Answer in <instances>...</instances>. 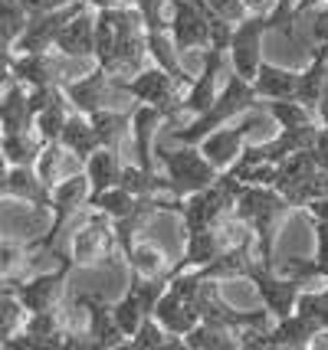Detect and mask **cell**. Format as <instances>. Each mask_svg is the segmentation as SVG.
I'll return each instance as SVG.
<instances>
[{"mask_svg": "<svg viewBox=\"0 0 328 350\" xmlns=\"http://www.w3.org/2000/svg\"><path fill=\"white\" fill-rule=\"evenodd\" d=\"M296 206L282 197L276 187L266 183H243L236 193V210L234 216L243 219L250 232L256 236V259L276 262V239H279V226L286 223V216Z\"/></svg>", "mask_w": 328, "mask_h": 350, "instance_id": "6da1fadb", "label": "cell"}, {"mask_svg": "<svg viewBox=\"0 0 328 350\" xmlns=\"http://www.w3.org/2000/svg\"><path fill=\"white\" fill-rule=\"evenodd\" d=\"M260 105H263V102H260V95H256V89H253V82H247L243 76H236V72L227 69L223 89H220L217 102L207 108L203 115L190 118L188 124L171 128V141L174 144H201L210 131H217V128H223V124L243 118L247 111H253V108H260Z\"/></svg>", "mask_w": 328, "mask_h": 350, "instance_id": "7a4b0ae2", "label": "cell"}, {"mask_svg": "<svg viewBox=\"0 0 328 350\" xmlns=\"http://www.w3.org/2000/svg\"><path fill=\"white\" fill-rule=\"evenodd\" d=\"M240 187H243V180L234 177L230 170H223L210 187H203V190L190 193V197H177V203H174V216H181L184 232L220 226L223 219L234 216Z\"/></svg>", "mask_w": 328, "mask_h": 350, "instance_id": "3957f363", "label": "cell"}, {"mask_svg": "<svg viewBox=\"0 0 328 350\" xmlns=\"http://www.w3.org/2000/svg\"><path fill=\"white\" fill-rule=\"evenodd\" d=\"M157 167L168 177L171 197H190L220 177V170L203 157L197 144H177L168 151H157Z\"/></svg>", "mask_w": 328, "mask_h": 350, "instance_id": "277c9868", "label": "cell"}, {"mask_svg": "<svg viewBox=\"0 0 328 350\" xmlns=\"http://www.w3.org/2000/svg\"><path fill=\"white\" fill-rule=\"evenodd\" d=\"M243 278L256 288L260 305L273 314V321L292 314V311H296L299 295L312 285V282H302V278H296V275L279 272V269H276V262H263V259H253Z\"/></svg>", "mask_w": 328, "mask_h": 350, "instance_id": "5b68a950", "label": "cell"}, {"mask_svg": "<svg viewBox=\"0 0 328 350\" xmlns=\"http://www.w3.org/2000/svg\"><path fill=\"white\" fill-rule=\"evenodd\" d=\"M66 98H69V105L82 111V115H92L99 108H131V95L125 92L122 85V79L112 76L109 69H102L99 62H95L89 72H82L79 79L73 82H66L63 85Z\"/></svg>", "mask_w": 328, "mask_h": 350, "instance_id": "8992f818", "label": "cell"}, {"mask_svg": "<svg viewBox=\"0 0 328 350\" xmlns=\"http://www.w3.org/2000/svg\"><path fill=\"white\" fill-rule=\"evenodd\" d=\"M89 200H92V183L86 177V170H79V174L56 183L49 190V229L36 239V249H47V252L53 249L56 252V239L63 236V229L79 213L89 210Z\"/></svg>", "mask_w": 328, "mask_h": 350, "instance_id": "52a82bcc", "label": "cell"}, {"mask_svg": "<svg viewBox=\"0 0 328 350\" xmlns=\"http://www.w3.org/2000/svg\"><path fill=\"white\" fill-rule=\"evenodd\" d=\"M118 252V236H115V223L102 210L89 206L86 210V223L73 232L69 239V259L76 269H99L105 265ZM122 256V252H118Z\"/></svg>", "mask_w": 328, "mask_h": 350, "instance_id": "ba28073f", "label": "cell"}, {"mask_svg": "<svg viewBox=\"0 0 328 350\" xmlns=\"http://www.w3.org/2000/svg\"><path fill=\"white\" fill-rule=\"evenodd\" d=\"M73 269H76L73 259L63 256L60 269L30 275V278H14V282L0 285V291H10L16 301L27 308V314H36V311H53V308H63V301H66V278H69Z\"/></svg>", "mask_w": 328, "mask_h": 350, "instance_id": "9c48e42d", "label": "cell"}, {"mask_svg": "<svg viewBox=\"0 0 328 350\" xmlns=\"http://www.w3.org/2000/svg\"><path fill=\"white\" fill-rule=\"evenodd\" d=\"M266 33H273L269 14H250L247 20H240L234 27L230 46H227V62H230V72L243 76L247 82L256 79L260 66H263V40Z\"/></svg>", "mask_w": 328, "mask_h": 350, "instance_id": "30bf717a", "label": "cell"}, {"mask_svg": "<svg viewBox=\"0 0 328 350\" xmlns=\"http://www.w3.org/2000/svg\"><path fill=\"white\" fill-rule=\"evenodd\" d=\"M227 69H230V62H227V49H217V46H210V49H203L201 53V76H194V82L188 85V92L181 95V102H177V115H190V118H197L203 115L207 108L217 102L220 95V79L227 76ZM174 115V118H177Z\"/></svg>", "mask_w": 328, "mask_h": 350, "instance_id": "8fae6325", "label": "cell"}, {"mask_svg": "<svg viewBox=\"0 0 328 350\" xmlns=\"http://www.w3.org/2000/svg\"><path fill=\"white\" fill-rule=\"evenodd\" d=\"M122 85H125V92L131 95V102L164 108V111L171 115V122H174V115H177V102H181V95H184V85H181L171 72H164L161 66L148 62V66L138 69L135 76L122 79Z\"/></svg>", "mask_w": 328, "mask_h": 350, "instance_id": "7c38bea8", "label": "cell"}, {"mask_svg": "<svg viewBox=\"0 0 328 350\" xmlns=\"http://www.w3.org/2000/svg\"><path fill=\"white\" fill-rule=\"evenodd\" d=\"M76 308L86 314V344L89 350H118L128 347L125 331L118 327V321L112 314V301L99 298V295H79Z\"/></svg>", "mask_w": 328, "mask_h": 350, "instance_id": "4fadbf2b", "label": "cell"}, {"mask_svg": "<svg viewBox=\"0 0 328 350\" xmlns=\"http://www.w3.org/2000/svg\"><path fill=\"white\" fill-rule=\"evenodd\" d=\"M171 122V115L157 105H141L135 102L131 105V131H128V141H131V161L144 170H157V151L155 141L157 135L164 131V124Z\"/></svg>", "mask_w": 328, "mask_h": 350, "instance_id": "5bb4252c", "label": "cell"}, {"mask_svg": "<svg viewBox=\"0 0 328 350\" xmlns=\"http://www.w3.org/2000/svg\"><path fill=\"white\" fill-rule=\"evenodd\" d=\"M168 33H171L174 46L184 56L210 49V20H207V14H203V7L197 0H174Z\"/></svg>", "mask_w": 328, "mask_h": 350, "instance_id": "9a60e30c", "label": "cell"}, {"mask_svg": "<svg viewBox=\"0 0 328 350\" xmlns=\"http://www.w3.org/2000/svg\"><path fill=\"white\" fill-rule=\"evenodd\" d=\"M82 7H89V3H86V0H76V3L60 7V10H36V14H30V23H27L23 36L16 40L14 53H47V49H56L60 30H63Z\"/></svg>", "mask_w": 328, "mask_h": 350, "instance_id": "2e32d148", "label": "cell"}, {"mask_svg": "<svg viewBox=\"0 0 328 350\" xmlns=\"http://www.w3.org/2000/svg\"><path fill=\"white\" fill-rule=\"evenodd\" d=\"M223 252H227V243H223L220 226L194 229V232H188V239H184V252H181V259L174 262V275L207 269V265L217 259V256H223Z\"/></svg>", "mask_w": 328, "mask_h": 350, "instance_id": "e0dca14e", "label": "cell"}, {"mask_svg": "<svg viewBox=\"0 0 328 350\" xmlns=\"http://www.w3.org/2000/svg\"><path fill=\"white\" fill-rule=\"evenodd\" d=\"M56 49L73 59H95V7H82L66 23L56 36Z\"/></svg>", "mask_w": 328, "mask_h": 350, "instance_id": "ac0fdd59", "label": "cell"}, {"mask_svg": "<svg viewBox=\"0 0 328 350\" xmlns=\"http://www.w3.org/2000/svg\"><path fill=\"white\" fill-rule=\"evenodd\" d=\"M0 200H20V203L49 210V187L40 180L36 167H16V164H10L7 174H3V183H0Z\"/></svg>", "mask_w": 328, "mask_h": 350, "instance_id": "d6986e66", "label": "cell"}, {"mask_svg": "<svg viewBox=\"0 0 328 350\" xmlns=\"http://www.w3.org/2000/svg\"><path fill=\"white\" fill-rule=\"evenodd\" d=\"M155 318L161 321L174 337L184 340V334L201 321V311H197V305H194L190 298H184L174 285H168V291L161 295V301H157V308H155Z\"/></svg>", "mask_w": 328, "mask_h": 350, "instance_id": "ffe728a7", "label": "cell"}, {"mask_svg": "<svg viewBox=\"0 0 328 350\" xmlns=\"http://www.w3.org/2000/svg\"><path fill=\"white\" fill-rule=\"evenodd\" d=\"M122 259L128 262V272L148 275V278H171L174 275L171 256H168L161 245L148 243V239H141V236L122 252Z\"/></svg>", "mask_w": 328, "mask_h": 350, "instance_id": "44dd1931", "label": "cell"}, {"mask_svg": "<svg viewBox=\"0 0 328 350\" xmlns=\"http://www.w3.org/2000/svg\"><path fill=\"white\" fill-rule=\"evenodd\" d=\"M33 167H36V174H40V180L53 190L60 180L73 177V174H79V170H86V164H82L69 148H63L60 141H47V148L40 151V157H36Z\"/></svg>", "mask_w": 328, "mask_h": 350, "instance_id": "7402d4cb", "label": "cell"}, {"mask_svg": "<svg viewBox=\"0 0 328 350\" xmlns=\"http://www.w3.org/2000/svg\"><path fill=\"white\" fill-rule=\"evenodd\" d=\"M47 148V137L36 128H23V131H0V151L7 157V164L16 167H33L40 151Z\"/></svg>", "mask_w": 328, "mask_h": 350, "instance_id": "603a6c76", "label": "cell"}, {"mask_svg": "<svg viewBox=\"0 0 328 350\" xmlns=\"http://www.w3.org/2000/svg\"><path fill=\"white\" fill-rule=\"evenodd\" d=\"M148 56H151V62L161 66L164 72H171V76L184 85V92H188V85L194 82V76L184 69V53L174 46L171 33L168 30H148Z\"/></svg>", "mask_w": 328, "mask_h": 350, "instance_id": "cb8c5ba5", "label": "cell"}, {"mask_svg": "<svg viewBox=\"0 0 328 350\" xmlns=\"http://www.w3.org/2000/svg\"><path fill=\"white\" fill-rule=\"evenodd\" d=\"M299 76L296 69H286V66H276V62H266L260 66V72L253 79V89L260 95V102H269V98H289L299 92Z\"/></svg>", "mask_w": 328, "mask_h": 350, "instance_id": "d4e9b609", "label": "cell"}, {"mask_svg": "<svg viewBox=\"0 0 328 350\" xmlns=\"http://www.w3.org/2000/svg\"><path fill=\"white\" fill-rule=\"evenodd\" d=\"M33 128V108H30V89L23 82L10 79L3 85V111H0V131H23Z\"/></svg>", "mask_w": 328, "mask_h": 350, "instance_id": "484cf974", "label": "cell"}, {"mask_svg": "<svg viewBox=\"0 0 328 350\" xmlns=\"http://www.w3.org/2000/svg\"><path fill=\"white\" fill-rule=\"evenodd\" d=\"M89 118L95 124V135L102 141V148H112V151L125 148L128 131H131V108H99Z\"/></svg>", "mask_w": 328, "mask_h": 350, "instance_id": "4316f807", "label": "cell"}, {"mask_svg": "<svg viewBox=\"0 0 328 350\" xmlns=\"http://www.w3.org/2000/svg\"><path fill=\"white\" fill-rule=\"evenodd\" d=\"M122 167H125V154L112 151V148H99L95 154H89L86 161V177L92 183V197H99L102 190H109L122 180Z\"/></svg>", "mask_w": 328, "mask_h": 350, "instance_id": "83f0119b", "label": "cell"}, {"mask_svg": "<svg viewBox=\"0 0 328 350\" xmlns=\"http://www.w3.org/2000/svg\"><path fill=\"white\" fill-rule=\"evenodd\" d=\"M60 144L69 148L82 164L89 161V154H95L99 148H102V141H99V135H95L92 118H89V115H82V111H73V115H69L63 135H60Z\"/></svg>", "mask_w": 328, "mask_h": 350, "instance_id": "f1b7e54d", "label": "cell"}, {"mask_svg": "<svg viewBox=\"0 0 328 350\" xmlns=\"http://www.w3.org/2000/svg\"><path fill=\"white\" fill-rule=\"evenodd\" d=\"M184 347L188 350H234V347H243V344H240V334H236V331L201 318L188 334H184Z\"/></svg>", "mask_w": 328, "mask_h": 350, "instance_id": "f546056e", "label": "cell"}, {"mask_svg": "<svg viewBox=\"0 0 328 350\" xmlns=\"http://www.w3.org/2000/svg\"><path fill=\"white\" fill-rule=\"evenodd\" d=\"M73 111H76V108L69 105L66 92L56 89V92H53V98H49L47 105L36 111L33 128L47 137V141H60V135H63V128H66V122H69V115H73Z\"/></svg>", "mask_w": 328, "mask_h": 350, "instance_id": "4dcf8cb0", "label": "cell"}, {"mask_svg": "<svg viewBox=\"0 0 328 350\" xmlns=\"http://www.w3.org/2000/svg\"><path fill=\"white\" fill-rule=\"evenodd\" d=\"M263 108H266V115L273 118L276 128H292V124L318 122V115H315L305 102H299L296 95H289V98H269V102H263Z\"/></svg>", "mask_w": 328, "mask_h": 350, "instance_id": "1f68e13d", "label": "cell"}, {"mask_svg": "<svg viewBox=\"0 0 328 350\" xmlns=\"http://www.w3.org/2000/svg\"><path fill=\"white\" fill-rule=\"evenodd\" d=\"M141 200H144V197H135V193H131V190H125L122 183H115V187H109V190H102L99 197L89 200V206L102 210V213L115 223V219H125V216L135 213Z\"/></svg>", "mask_w": 328, "mask_h": 350, "instance_id": "d6a6232c", "label": "cell"}, {"mask_svg": "<svg viewBox=\"0 0 328 350\" xmlns=\"http://www.w3.org/2000/svg\"><path fill=\"white\" fill-rule=\"evenodd\" d=\"M30 23V7L23 0H0V43L14 49Z\"/></svg>", "mask_w": 328, "mask_h": 350, "instance_id": "836d02e7", "label": "cell"}, {"mask_svg": "<svg viewBox=\"0 0 328 350\" xmlns=\"http://www.w3.org/2000/svg\"><path fill=\"white\" fill-rule=\"evenodd\" d=\"M128 347L135 350H161V347H184V340L181 337H174L155 314H148V318L141 321V327L135 331V337L128 340Z\"/></svg>", "mask_w": 328, "mask_h": 350, "instance_id": "e575fe53", "label": "cell"}, {"mask_svg": "<svg viewBox=\"0 0 328 350\" xmlns=\"http://www.w3.org/2000/svg\"><path fill=\"white\" fill-rule=\"evenodd\" d=\"M296 311L312 321L315 327H318V334H322V331H328V285H325V288L309 285V288L299 295Z\"/></svg>", "mask_w": 328, "mask_h": 350, "instance_id": "d590c367", "label": "cell"}, {"mask_svg": "<svg viewBox=\"0 0 328 350\" xmlns=\"http://www.w3.org/2000/svg\"><path fill=\"white\" fill-rule=\"evenodd\" d=\"M112 314H115V321H118V327L125 331V337L131 340L135 337V331L141 327V321L148 318V311L141 308V301H138V295L135 291H122V298L118 301H112Z\"/></svg>", "mask_w": 328, "mask_h": 350, "instance_id": "8d00e7d4", "label": "cell"}, {"mask_svg": "<svg viewBox=\"0 0 328 350\" xmlns=\"http://www.w3.org/2000/svg\"><path fill=\"white\" fill-rule=\"evenodd\" d=\"M171 3L174 0H138L135 7H138V14L148 30H168V23H171Z\"/></svg>", "mask_w": 328, "mask_h": 350, "instance_id": "74e56055", "label": "cell"}, {"mask_svg": "<svg viewBox=\"0 0 328 350\" xmlns=\"http://www.w3.org/2000/svg\"><path fill=\"white\" fill-rule=\"evenodd\" d=\"M299 16H302L299 14V0H276V7L269 14V23H273V30L292 36V23H296Z\"/></svg>", "mask_w": 328, "mask_h": 350, "instance_id": "f35d334b", "label": "cell"}, {"mask_svg": "<svg viewBox=\"0 0 328 350\" xmlns=\"http://www.w3.org/2000/svg\"><path fill=\"white\" fill-rule=\"evenodd\" d=\"M203 7H210L214 14L230 20V23H240V20L250 16V10L243 7V0H203Z\"/></svg>", "mask_w": 328, "mask_h": 350, "instance_id": "ab89813d", "label": "cell"}, {"mask_svg": "<svg viewBox=\"0 0 328 350\" xmlns=\"http://www.w3.org/2000/svg\"><path fill=\"white\" fill-rule=\"evenodd\" d=\"M312 232H315V259L328 262V219H312Z\"/></svg>", "mask_w": 328, "mask_h": 350, "instance_id": "60d3db41", "label": "cell"}, {"mask_svg": "<svg viewBox=\"0 0 328 350\" xmlns=\"http://www.w3.org/2000/svg\"><path fill=\"white\" fill-rule=\"evenodd\" d=\"M243 7H247L250 14H273L276 0H243Z\"/></svg>", "mask_w": 328, "mask_h": 350, "instance_id": "b9f144b4", "label": "cell"}, {"mask_svg": "<svg viewBox=\"0 0 328 350\" xmlns=\"http://www.w3.org/2000/svg\"><path fill=\"white\" fill-rule=\"evenodd\" d=\"M318 122H328V79L325 89H322V102H318Z\"/></svg>", "mask_w": 328, "mask_h": 350, "instance_id": "7bdbcfd3", "label": "cell"}, {"mask_svg": "<svg viewBox=\"0 0 328 350\" xmlns=\"http://www.w3.org/2000/svg\"><path fill=\"white\" fill-rule=\"evenodd\" d=\"M328 0H299V14H305V10H315V7H325Z\"/></svg>", "mask_w": 328, "mask_h": 350, "instance_id": "ee69618b", "label": "cell"}, {"mask_svg": "<svg viewBox=\"0 0 328 350\" xmlns=\"http://www.w3.org/2000/svg\"><path fill=\"white\" fill-rule=\"evenodd\" d=\"M138 0H105V7H135Z\"/></svg>", "mask_w": 328, "mask_h": 350, "instance_id": "f6af8a7d", "label": "cell"}, {"mask_svg": "<svg viewBox=\"0 0 328 350\" xmlns=\"http://www.w3.org/2000/svg\"><path fill=\"white\" fill-rule=\"evenodd\" d=\"M318 282H328V262H318Z\"/></svg>", "mask_w": 328, "mask_h": 350, "instance_id": "bcb514c9", "label": "cell"}, {"mask_svg": "<svg viewBox=\"0 0 328 350\" xmlns=\"http://www.w3.org/2000/svg\"><path fill=\"white\" fill-rule=\"evenodd\" d=\"M86 3H89V7H95V10H99V7H105V0H86Z\"/></svg>", "mask_w": 328, "mask_h": 350, "instance_id": "7dc6e473", "label": "cell"}, {"mask_svg": "<svg viewBox=\"0 0 328 350\" xmlns=\"http://www.w3.org/2000/svg\"><path fill=\"white\" fill-rule=\"evenodd\" d=\"M318 10H322V14H325V16H328V3H325V7H318Z\"/></svg>", "mask_w": 328, "mask_h": 350, "instance_id": "c3c4849f", "label": "cell"}]
</instances>
